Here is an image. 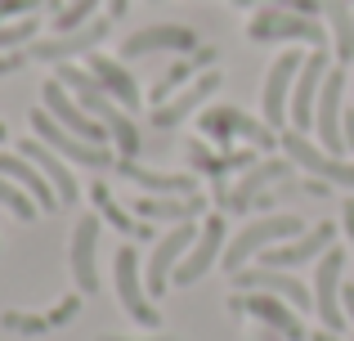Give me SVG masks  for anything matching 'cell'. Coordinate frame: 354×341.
I'll return each mask as SVG.
<instances>
[{"mask_svg": "<svg viewBox=\"0 0 354 341\" xmlns=\"http://www.w3.org/2000/svg\"><path fill=\"white\" fill-rule=\"evenodd\" d=\"M305 220L301 216H292V211H278V216H256L251 225H242L234 238H229V247H225V270L229 274H238V270H247L251 261H260V256L269 252V247H278V243H287V238H296V234H305Z\"/></svg>", "mask_w": 354, "mask_h": 341, "instance_id": "6da1fadb", "label": "cell"}, {"mask_svg": "<svg viewBox=\"0 0 354 341\" xmlns=\"http://www.w3.org/2000/svg\"><path fill=\"white\" fill-rule=\"evenodd\" d=\"M32 135H36L41 144H50V149L59 153L63 162H72V167H90V171L117 167V153L108 149V144H90V140H81V135L63 131V126L54 122L45 108H32Z\"/></svg>", "mask_w": 354, "mask_h": 341, "instance_id": "7a4b0ae2", "label": "cell"}, {"mask_svg": "<svg viewBox=\"0 0 354 341\" xmlns=\"http://www.w3.org/2000/svg\"><path fill=\"white\" fill-rule=\"evenodd\" d=\"M113 283H117V301L135 324L157 328L162 315H157L153 297H148V283H144V265H139V247L135 243H121L113 256Z\"/></svg>", "mask_w": 354, "mask_h": 341, "instance_id": "3957f363", "label": "cell"}, {"mask_svg": "<svg viewBox=\"0 0 354 341\" xmlns=\"http://www.w3.org/2000/svg\"><path fill=\"white\" fill-rule=\"evenodd\" d=\"M247 36L251 41H301L310 45V50H328V23H319V18H305V14H287V9L278 5H265L256 18L247 23Z\"/></svg>", "mask_w": 354, "mask_h": 341, "instance_id": "277c9868", "label": "cell"}, {"mask_svg": "<svg viewBox=\"0 0 354 341\" xmlns=\"http://www.w3.org/2000/svg\"><path fill=\"white\" fill-rule=\"evenodd\" d=\"M278 144H283L287 162H296L301 171H310L314 180L337 184V189H354V162L337 158V153H328V149H319V144H310V135H301V131L287 126V131L278 135Z\"/></svg>", "mask_w": 354, "mask_h": 341, "instance_id": "5b68a950", "label": "cell"}, {"mask_svg": "<svg viewBox=\"0 0 354 341\" xmlns=\"http://www.w3.org/2000/svg\"><path fill=\"white\" fill-rule=\"evenodd\" d=\"M202 225H193V220H184V225L166 229L162 238L153 243V252H148V265H144V283H148V297H166V288L175 283V270H180V261L189 256L193 238H198Z\"/></svg>", "mask_w": 354, "mask_h": 341, "instance_id": "8992f818", "label": "cell"}, {"mask_svg": "<svg viewBox=\"0 0 354 341\" xmlns=\"http://www.w3.org/2000/svg\"><path fill=\"white\" fill-rule=\"evenodd\" d=\"M305 54L301 50H283L265 72V90H260V122L269 131L283 135L287 131V108H292V86H296V72H301Z\"/></svg>", "mask_w": 354, "mask_h": 341, "instance_id": "52a82bcc", "label": "cell"}, {"mask_svg": "<svg viewBox=\"0 0 354 341\" xmlns=\"http://www.w3.org/2000/svg\"><path fill=\"white\" fill-rule=\"evenodd\" d=\"M198 126H202V135L207 140H216V144H229V140H247L251 149H274L278 144V131H269L265 122H256V117H247L242 108L234 104H220V108H202V117H198Z\"/></svg>", "mask_w": 354, "mask_h": 341, "instance_id": "ba28073f", "label": "cell"}, {"mask_svg": "<svg viewBox=\"0 0 354 341\" xmlns=\"http://www.w3.org/2000/svg\"><path fill=\"white\" fill-rule=\"evenodd\" d=\"M341 274H346V247H328L319 256V265H314V288H310L314 292V315L323 319L328 333L346 328V306H341L346 283H341Z\"/></svg>", "mask_w": 354, "mask_h": 341, "instance_id": "9c48e42d", "label": "cell"}, {"mask_svg": "<svg viewBox=\"0 0 354 341\" xmlns=\"http://www.w3.org/2000/svg\"><path fill=\"white\" fill-rule=\"evenodd\" d=\"M332 72V54L328 50H310L296 72V86H292V108H287V126L301 135L314 131V108H319V95H323V81Z\"/></svg>", "mask_w": 354, "mask_h": 341, "instance_id": "30bf717a", "label": "cell"}, {"mask_svg": "<svg viewBox=\"0 0 354 341\" xmlns=\"http://www.w3.org/2000/svg\"><path fill=\"white\" fill-rule=\"evenodd\" d=\"M229 306L238 315H251L256 324H265L269 333H278L283 341H310V328L301 324V310L287 306L283 297H269V292H238Z\"/></svg>", "mask_w": 354, "mask_h": 341, "instance_id": "8fae6325", "label": "cell"}, {"mask_svg": "<svg viewBox=\"0 0 354 341\" xmlns=\"http://www.w3.org/2000/svg\"><path fill=\"white\" fill-rule=\"evenodd\" d=\"M225 247H229V225L225 216H207L198 229V238H193L189 256L180 261V270H175V288H193L198 279H207L211 270H216V261H225Z\"/></svg>", "mask_w": 354, "mask_h": 341, "instance_id": "7c38bea8", "label": "cell"}, {"mask_svg": "<svg viewBox=\"0 0 354 341\" xmlns=\"http://www.w3.org/2000/svg\"><path fill=\"white\" fill-rule=\"evenodd\" d=\"M198 32L193 27H180V23H157V27H139L121 41V63H135V59H148V54H193L198 50Z\"/></svg>", "mask_w": 354, "mask_h": 341, "instance_id": "4fadbf2b", "label": "cell"}, {"mask_svg": "<svg viewBox=\"0 0 354 341\" xmlns=\"http://www.w3.org/2000/svg\"><path fill=\"white\" fill-rule=\"evenodd\" d=\"M99 229H104L99 216H81L68 238V270H72V283H77L81 297L99 292Z\"/></svg>", "mask_w": 354, "mask_h": 341, "instance_id": "5bb4252c", "label": "cell"}, {"mask_svg": "<svg viewBox=\"0 0 354 341\" xmlns=\"http://www.w3.org/2000/svg\"><path fill=\"white\" fill-rule=\"evenodd\" d=\"M41 108L54 117V122L63 126V131H72V135H81V140H90V144H108V131H104V122L99 117H90L86 108L72 99V90L63 86L59 77L54 81H45V90H41Z\"/></svg>", "mask_w": 354, "mask_h": 341, "instance_id": "9a60e30c", "label": "cell"}, {"mask_svg": "<svg viewBox=\"0 0 354 341\" xmlns=\"http://www.w3.org/2000/svg\"><path fill=\"white\" fill-rule=\"evenodd\" d=\"M108 27H113V18L99 14V18H90L86 27H72V32H59V36H50V41H36L27 54H32L36 63H72L77 54H95L99 41L108 36Z\"/></svg>", "mask_w": 354, "mask_h": 341, "instance_id": "2e32d148", "label": "cell"}, {"mask_svg": "<svg viewBox=\"0 0 354 341\" xmlns=\"http://www.w3.org/2000/svg\"><path fill=\"white\" fill-rule=\"evenodd\" d=\"M328 247H337V225L323 220V225H310L305 234H296V238H287V243L269 247V252L260 256V265H269V270H296V265L319 261Z\"/></svg>", "mask_w": 354, "mask_h": 341, "instance_id": "e0dca14e", "label": "cell"}, {"mask_svg": "<svg viewBox=\"0 0 354 341\" xmlns=\"http://www.w3.org/2000/svg\"><path fill=\"white\" fill-rule=\"evenodd\" d=\"M287 175H292V162H287V158H265V162H256L251 171H242L234 189H220L216 202H220L225 211H251V202H256L265 189L283 184Z\"/></svg>", "mask_w": 354, "mask_h": 341, "instance_id": "ac0fdd59", "label": "cell"}, {"mask_svg": "<svg viewBox=\"0 0 354 341\" xmlns=\"http://www.w3.org/2000/svg\"><path fill=\"white\" fill-rule=\"evenodd\" d=\"M225 86V77H220V68H207V72H198V77L189 81V86L180 90V95H171L162 108H153V126L157 131H175V126L184 122V117H193L202 104H207L216 90Z\"/></svg>", "mask_w": 354, "mask_h": 341, "instance_id": "d6986e66", "label": "cell"}, {"mask_svg": "<svg viewBox=\"0 0 354 341\" xmlns=\"http://www.w3.org/2000/svg\"><path fill=\"white\" fill-rule=\"evenodd\" d=\"M234 283H238L242 292H269V297H283L287 306H296L301 315H305V310H314V292L305 288L292 270H269V265H256V270H238Z\"/></svg>", "mask_w": 354, "mask_h": 341, "instance_id": "ffe728a7", "label": "cell"}, {"mask_svg": "<svg viewBox=\"0 0 354 341\" xmlns=\"http://www.w3.org/2000/svg\"><path fill=\"white\" fill-rule=\"evenodd\" d=\"M86 68H90V77L126 108V113H139V108H144V90H139L135 72H130L121 59H108L104 50H95V54H86Z\"/></svg>", "mask_w": 354, "mask_h": 341, "instance_id": "44dd1931", "label": "cell"}, {"mask_svg": "<svg viewBox=\"0 0 354 341\" xmlns=\"http://www.w3.org/2000/svg\"><path fill=\"white\" fill-rule=\"evenodd\" d=\"M216 59H220V54L211 50V45H198L193 54H175V63H166V68H162V77L153 81V90H148V104H153V108H162L166 99H171V95H180V90L189 86V81L198 77V72H207Z\"/></svg>", "mask_w": 354, "mask_h": 341, "instance_id": "7402d4cb", "label": "cell"}, {"mask_svg": "<svg viewBox=\"0 0 354 341\" xmlns=\"http://www.w3.org/2000/svg\"><path fill=\"white\" fill-rule=\"evenodd\" d=\"M18 153H23L27 162H36V167H41V175L54 184V193H59V207H72V202L81 198V184H77V175H72V162H63L59 153L50 149V144H41V140L32 135V140L18 144Z\"/></svg>", "mask_w": 354, "mask_h": 341, "instance_id": "603a6c76", "label": "cell"}, {"mask_svg": "<svg viewBox=\"0 0 354 341\" xmlns=\"http://www.w3.org/2000/svg\"><path fill=\"white\" fill-rule=\"evenodd\" d=\"M117 175H126L130 184H139V193H166V198H193L198 193V180L193 175H166L153 167H139L135 158H117Z\"/></svg>", "mask_w": 354, "mask_h": 341, "instance_id": "cb8c5ba5", "label": "cell"}, {"mask_svg": "<svg viewBox=\"0 0 354 341\" xmlns=\"http://www.w3.org/2000/svg\"><path fill=\"white\" fill-rule=\"evenodd\" d=\"M0 175H5V180H14L41 211H54V207H59V193H54V184L45 180L41 167H36V162H27L23 153H0Z\"/></svg>", "mask_w": 354, "mask_h": 341, "instance_id": "d4e9b609", "label": "cell"}, {"mask_svg": "<svg viewBox=\"0 0 354 341\" xmlns=\"http://www.w3.org/2000/svg\"><path fill=\"white\" fill-rule=\"evenodd\" d=\"M130 211H135L139 220H171V225H184V220H193L202 211V198L193 193V198H166V193H139L135 202H130Z\"/></svg>", "mask_w": 354, "mask_h": 341, "instance_id": "484cf974", "label": "cell"}, {"mask_svg": "<svg viewBox=\"0 0 354 341\" xmlns=\"http://www.w3.org/2000/svg\"><path fill=\"white\" fill-rule=\"evenodd\" d=\"M323 23L332 36V59L341 68L354 63V5L350 0H323Z\"/></svg>", "mask_w": 354, "mask_h": 341, "instance_id": "4316f807", "label": "cell"}, {"mask_svg": "<svg viewBox=\"0 0 354 341\" xmlns=\"http://www.w3.org/2000/svg\"><path fill=\"white\" fill-rule=\"evenodd\" d=\"M90 198H95V216H99V220H108L117 234H126V238H148V220H139L135 211L121 207L113 193H108V184H104V180L90 184Z\"/></svg>", "mask_w": 354, "mask_h": 341, "instance_id": "83f0119b", "label": "cell"}, {"mask_svg": "<svg viewBox=\"0 0 354 341\" xmlns=\"http://www.w3.org/2000/svg\"><path fill=\"white\" fill-rule=\"evenodd\" d=\"M104 131H108V144H113V153L117 158H139V149H144V131H139V122H135V113H126L121 104H113L104 117Z\"/></svg>", "mask_w": 354, "mask_h": 341, "instance_id": "f1b7e54d", "label": "cell"}, {"mask_svg": "<svg viewBox=\"0 0 354 341\" xmlns=\"http://www.w3.org/2000/svg\"><path fill=\"white\" fill-rule=\"evenodd\" d=\"M0 328H5V333H18V337H45V333H54L50 315H27V310H5V315H0Z\"/></svg>", "mask_w": 354, "mask_h": 341, "instance_id": "f546056e", "label": "cell"}, {"mask_svg": "<svg viewBox=\"0 0 354 341\" xmlns=\"http://www.w3.org/2000/svg\"><path fill=\"white\" fill-rule=\"evenodd\" d=\"M90 18H99V0H68V5L54 14V27H59V32H72V27H86Z\"/></svg>", "mask_w": 354, "mask_h": 341, "instance_id": "4dcf8cb0", "label": "cell"}, {"mask_svg": "<svg viewBox=\"0 0 354 341\" xmlns=\"http://www.w3.org/2000/svg\"><path fill=\"white\" fill-rule=\"evenodd\" d=\"M0 207H5V211H14L18 220H36V211H41V207H36V202L27 198L23 189H18L14 180H5V175H0Z\"/></svg>", "mask_w": 354, "mask_h": 341, "instance_id": "1f68e13d", "label": "cell"}, {"mask_svg": "<svg viewBox=\"0 0 354 341\" xmlns=\"http://www.w3.org/2000/svg\"><path fill=\"white\" fill-rule=\"evenodd\" d=\"M32 36H36V14L14 18V23H0V50H23Z\"/></svg>", "mask_w": 354, "mask_h": 341, "instance_id": "d6a6232c", "label": "cell"}, {"mask_svg": "<svg viewBox=\"0 0 354 341\" xmlns=\"http://www.w3.org/2000/svg\"><path fill=\"white\" fill-rule=\"evenodd\" d=\"M269 5L287 9V14H305V18H319L323 14V0H269Z\"/></svg>", "mask_w": 354, "mask_h": 341, "instance_id": "836d02e7", "label": "cell"}, {"mask_svg": "<svg viewBox=\"0 0 354 341\" xmlns=\"http://www.w3.org/2000/svg\"><path fill=\"white\" fill-rule=\"evenodd\" d=\"M45 5V0H0V23H9V18H14V14H36V9H41Z\"/></svg>", "mask_w": 354, "mask_h": 341, "instance_id": "e575fe53", "label": "cell"}, {"mask_svg": "<svg viewBox=\"0 0 354 341\" xmlns=\"http://www.w3.org/2000/svg\"><path fill=\"white\" fill-rule=\"evenodd\" d=\"M27 63H32V54H27V50H5V54H0V77H9V72L27 68Z\"/></svg>", "mask_w": 354, "mask_h": 341, "instance_id": "d590c367", "label": "cell"}, {"mask_svg": "<svg viewBox=\"0 0 354 341\" xmlns=\"http://www.w3.org/2000/svg\"><path fill=\"white\" fill-rule=\"evenodd\" d=\"M341 229H346V238L354 243V198H346V207H341Z\"/></svg>", "mask_w": 354, "mask_h": 341, "instance_id": "8d00e7d4", "label": "cell"}, {"mask_svg": "<svg viewBox=\"0 0 354 341\" xmlns=\"http://www.w3.org/2000/svg\"><path fill=\"white\" fill-rule=\"evenodd\" d=\"M341 135H346V153H354V108H346V122H341Z\"/></svg>", "mask_w": 354, "mask_h": 341, "instance_id": "74e56055", "label": "cell"}, {"mask_svg": "<svg viewBox=\"0 0 354 341\" xmlns=\"http://www.w3.org/2000/svg\"><path fill=\"white\" fill-rule=\"evenodd\" d=\"M341 306H346V319L354 324V283H346V292H341Z\"/></svg>", "mask_w": 354, "mask_h": 341, "instance_id": "f35d334b", "label": "cell"}, {"mask_svg": "<svg viewBox=\"0 0 354 341\" xmlns=\"http://www.w3.org/2000/svg\"><path fill=\"white\" fill-rule=\"evenodd\" d=\"M126 9H130V0H108V18H113V23L126 18Z\"/></svg>", "mask_w": 354, "mask_h": 341, "instance_id": "ab89813d", "label": "cell"}, {"mask_svg": "<svg viewBox=\"0 0 354 341\" xmlns=\"http://www.w3.org/2000/svg\"><path fill=\"white\" fill-rule=\"evenodd\" d=\"M310 341H341V333H328V328H319V333H310Z\"/></svg>", "mask_w": 354, "mask_h": 341, "instance_id": "60d3db41", "label": "cell"}, {"mask_svg": "<svg viewBox=\"0 0 354 341\" xmlns=\"http://www.w3.org/2000/svg\"><path fill=\"white\" fill-rule=\"evenodd\" d=\"M95 341H126V337H95ZM157 341H171V337H157Z\"/></svg>", "mask_w": 354, "mask_h": 341, "instance_id": "b9f144b4", "label": "cell"}, {"mask_svg": "<svg viewBox=\"0 0 354 341\" xmlns=\"http://www.w3.org/2000/svg\"><path fill=\"white\" fill-rule=\"evenodd\" d=\"M234 5H242V9H251V5H260V0H234Z\"/></svg>", "mask_w": 354, "mask_h": 341, "instance_id": "7bdbcfd3", "label": "cell"}, {"mask_svg": "<svg viewBox=\"0 0 354 341\" xmlns=\"http://www.w3.org/2000/svg\"><path fill=\"white\" fill-rule=\"evenodd\" d=\"M5 135H9V131H5V122H0V140H5Z\"/></svg>", "mask_w": 354, "mask_h": 341, "instance_id": "ee69618b", "label": "cell"}, {"mask_svg": "<svg viewBox=\"0 0 354 341\" xmlns=\"http://www.w3.org/2000/svg\"><path fill=\"white\" fill-rule=\"evenodd\" d=\"M350 86H354V77H350Z\"/></svg>", "mask_w": 354, "mask_h": 341, "instance_id": "f6af8a7d", "label": "cell"}]
</instances>
